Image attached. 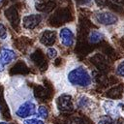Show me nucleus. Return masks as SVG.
<instances>
[{"label":"nucleus","instance_id":"13","mask_svg":"<svg viewBox=\"0 0 124 124\" xmlns=\"http://www.w3.org/2000/svg\"><path fill=\"white\" fill-rule=\"evenodd\" d=\"M99 123H100V124H116L115 121H114V120L111 118V116H109V115L101 117Z\"/></svg>","mask_w":124,"mask_h":124},{"label":"nucleus","instance_id":"14","mask_svg":"<svg viewBox=\"0 0 124 124\" xmlns=\"http://www.w3.org/2000/svg\"><path fill=\"white\" fill-rule=\"evenodd\" d=\"M23 124H45L42 119L38 118H25L23 120Z\"/></svg>","mask_w":124,"mask_h":124},{"label":"nucleus","instance_id":"9","mask_svg":"<svg viewBox=\"0 0 124 124\" xmlns=\"http://www.w3.org/2000/svg\"><path fill=\"white\" fill-rule=\"evenodd\" d=\"M55 40H56V34L52 30H45L40 36V42L46 46H52L55 43Z\"/></svg>","mask_w":124,"mask_h":124},{"label":"nucleus","instance_id":"8","mask_svg":"<svg viewBox=\"0 0 124 124\" xmlns=\"http://www.w3.org/2000/svg\"><path fill=\"white\" fill-rule=\"evenodd\" d=\"M60 36V41L65 46H71L74 44L75 37L74 33L69 29V28H62L59 32Z\"/></svg>","mask_w":124,"mask_h":124},{"label":"nucleus","instance_id":"20","mask_svg":"<svg viewBox=\"0 0 124 124\" xmlns=\"http://www.w3.org/2000/svg\"><path fill=\"white\" fill-rule=\"evenodd\" d=\"M12 1H15V0H12Z\"/></svg>","mask_w":124,"mask_h":124},{"label":"nucleus","instance_id":"2","mask_svg":"<svg viewBox=\"0 0 124 124\" xmlns=\"http://www.w3.org/2000/svg\"><path fill=\"white\" fill-rule=\"evenodd\" d=\"M14 113L16 114V116H17L18 118H28L32 115H34L36 113L37 110V107L33 101V99H28L20 104H18L17 106H16L14 108Z\"/></svg>","mask_w":124,"mask_h":124},{"label":"nucleus","instance_id":"11","mask_svg":"<svg viewBox=\"0 0 124 124\" xmlns=\"http://www.w3.org/2000/svg\"><path fill=\"white\" fill-rule=\"evenodd\" d=\"M104 38L103 34L100 33L99 31H92L90 33V36H89V41L90 43H93V44H96L100 41H102Z\"/></svg>","mask_w":124,"mask_h":124},{"label":"nucleus","instance_id":"19","mask_svg":"<svg viewBox=\"0 0 124 124\" xmlns=\"http://www.w3.org/2000/svg\"><path fill=\"white\" fill-rule=\"evenodd\" d=\"M0 112H1V107H0Z\"/></svg>","mask_w":124,"mask_h":124},{"label":"nucleus","instance_id":"3","mask_svg":"<svg viewBox=\"0 0 124 124\" xmlns=\"http://www.w3.org/2000/svg\"><path fill=\"white\" fill-rule=\"evenodd\" d=\"M16 58V54L13 49L3 47L0 50V73H2L5 70L6 65H9Z\"/></svg>","mask_w":124,"mask_h":124},{"label":"nucleus","instance_id":"4","mask_svg":"<svg viewBox=\"0 0 124 124\" xmlns=\"http://www.w3.org/2000/svg\"><path fill=\"white\" fill-rule=\"evenodd\" d=\"M57 108L61 111H70L73 109L72 97L68 94H62L57 99Z\"/></svg>","mask_w":124,"mask_h":124},{"label":"nucleus","instance_id":"12","mask_svg":"<svg viewBox=\"0 0 124 124\" xmlns=\"http://www.w3.org/2000/svg\"><path fill=\"white\" fill-rule=\"evenodd\" d=\"M36 113L38 114V116H39V117H41V118H43V119H46V118L47 117L48 110H47V108H46V107L41 106V107H39V108H37Z\"/></svg>","mask_w":124,"mask_h":124},{"label":"nucleus","instance_id":"16","mask_svg":"<svg viewBox=\"0 0 124 124\" xmlns=\"http://www.w3.org/2000/svg\"><path fill=\"white\" fill-rule=\"evenodd\" d=\"M7 38V30L3 23H0V40Z\"/></svg>","mask_w":124,"mask_h":124},{"label":"nucleus","instance_id":"15","mask_svg":"<svg viewBox=\"0 0 124 124\" xmlns=\"http://www.w3.org/2000/svg\"><path fill=\"white\" fill-rule=\"evenodd\" d=\"M46 55L50 58V59H53L57 56V50L53 47H49L47 50H46Z\"/></svg>","mask_w":124,"mask_h":124},{"label":"nucleus","instance_id":"10","mask_svg":"<svg viewBox=\"0 0 124 124\" xmlns=\"http://www.w3.org/2000/svg\"><path fill=\"white\" fill-rule=\"evenodd\" d=\"M104 109L109 116H118L119 115L117 106L111 101H106L104 103Z\"/></svg>","mask_w":124,"mask_h":124},{"label":"nucleus","instance_id":"17","mask_svg":"<svg viewBox=\"0 0 124 124\" xmlns=\"http://www.w3.org/2000/svg\"><path fill=\"white\" fill-rule=\"evenodd\" d=\"M117 74L121 77H124V61H122L118 66H117V70H116Z\"/></svg>","mask_w":124,"mask_h":124},{"label":"nucleus","instance_id":"6","mask_svg":"<svg viewBox=\"0 0 124 124\" xmlns=\"http://www.w3.org/2000/svg\"><path fill=\"white\" fill-rule=\"evenodd\" d=\"M41 20H42V16L40 15H28L23 17L22 25L26 29H34L40 24Z\"/></svg>","mask_w":124,"mask_h":124},{"label":"nucleus","instance_id":"18","mask_svg":"<svg viewBox=\"0 0 124 124\" xmlns=\"http://www.w3.org/2000/svg\"><path fill=\"white\" fill-rule=\"evenodd\" d=\"M0 124H12V123H9V122H5V121H0Z\"/></svg>","mask_w":124,"mask_h":124},{"label":"nucleus","instance_id":"5","mask_svg":"<svg viewBox=\"0 0 124 124\" xmlns=\"http://www.w3.org/2000/svg\"><path fill=\"white\" fill-rule=\"evenodd\" d=\"M96 19L99 23L104 25H111L117 21V17L115 15L108 12H102L96 15Z\"/></svg>","mask_w":124,"mask_h":124},{"label":"nucleus","instance_id":"1","mask_svg":"<svg viewBox=\"0 0 124 124\" xmlns=\"http://www.w3.org/2000/svg\"><path fill=\"white\" fill-rule=\"evenodd\" d=\"M68 81L75 86H80V87H87L91 84V77L87 70L83 67H76L72 69L67 76Z\"/></svg>","mask_w":124,"mask_h":124},{"label":"nucleus","instance_id":"21","mask_svg":"<svg viewBox=\"0 0 124 124\" xmlns=\"http://www.w3.org/2000/svg\"><path fill=\"white\" fill-rule=\"evenodd\" d=\"M1 1H2V0H0V2H1Z\"/></svg>","mask_w":124,"mask_h":124},{"label":"nucleus","instance_id":"7","mask_svg":"<svg viewBox=\"0 0 124 124\" xmlns=\"http://www.w3.org/2000/svg\"><path fill=\"white\" fill-rule=\"evenodd\" d=\"M5 16L9 20V22L12 25L13 28L17 27V25L19 24V16H18V13H17L16 9L14 6H11L8 9H6Z\"/></svg>","mask_w":124,"mask_h":124}]
</instances>
